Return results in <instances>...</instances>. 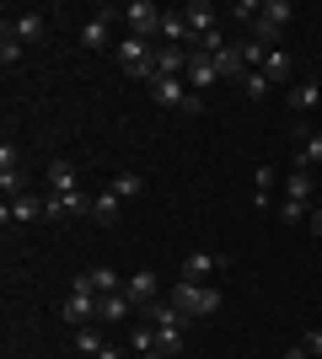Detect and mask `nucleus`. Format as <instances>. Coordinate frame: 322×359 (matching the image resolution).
I'll return each instance as SVG.
<instances>
[{
  "mask_svg": "<svg viewBox=\"0 0 322 359\" xmlns=\"http://www.w3.org/2000/svg\"><path fill=\"white\" fill-rule=\"evenodd\" d=\"M172 306H177L183 316H210V311H220V290L215 285H194V279H177Z\"/></svg>",
  "mask_w": 322,
  "mask_h": 359,
  "instance_id": "nucleus-1",
  "label": "nucleus"
},
{
  "mask_svg": "<svg viewBox=\"0 0 322 359\" xmlns=\"http://www.w3.org/2000/svg\"><path fill=\"white\" fill-rule=\"evenodd\" d=\"M151 97L161 107H183V113H204V97H194V91L183 86V75H156L151 81Z\"/></svg>",
  "mask_w": 322,
  "mask_h": 359,
  "instance_id": "nucleus-2",
  "label": "nucleus"
},
{
  "mask_svg": "<svg viewBox=\"0 0 322 359\" xmlns=\"http://www.w3.org/2000/svg\"><path fill=\"white\" fill-rule=\"evenodd\" d=\"M119 65L135 75V81H145V86L156 81V48L145 43V38H123L119 43Z\"/></svg>",
  "mask_w": 322,
  "mask_h": 359,
  "instance_id": "nucleus-3",
  "label": "nucleus"
},
{
  "mask_svg": "<svg viewBox=\"0 0 322 359\" xmlns=\"http://www.w3.org/2000/svg\"><path fill=\"white\" fill-rule=\"evenodd\" d=\"M161 6H156V0H135V6H123V22H129V38H145V43H151V38H161Z\"/></svg>",
  "mask_w": 322,
  "mask_h": 359,
  "instance_id": "nucleus-4",
  "label": "nucleus"
},
{
  "mask_svg": "<svg viewBox=\"0 0 322 359\" xmlns=\"http://www.w3.org/2000/svg\"><path fill=\"white\" fill-rule=\"evenodd\" d=\"M65 322H70V327H92V322H97V290L70 285V300H65Z\"/></svg>",
  "mask_w": 322,
  "mask_h": 359,
  "instance_id": "nucleus-5",
  "label": "nucleus"
},
{
  "mask_svg": "<svg viewBox=\"0 0 322 359\" xmlns=\"http://www.w3.org/2000/svg\"><path fill=\"white\" fill-rule=\"evenodd\" d=\"M38 215H48V198H38V194H16V198H6V210H0V220L6 225H27V220H38Z\"/></svg>",
  "mask_w": 322,
  "mask_h": 359,
  "instance_id": "nucleus-6",
  "label": "nucleus"
},
{
  "mask_svg": "<svg viewBox=\"0 0 322 359\" xmlns=\"http://www.w3.org/2000/svg\"><path fill=\"white\" fill-rule=\"evenodd\" d=\"M6 32H11L16 43H38L48 32V22H43V11H16L11 22H6Z\"/></svg>",
  "mask_w": 322,
  "mask_h": 359,
  "instance_id": "nucleus-7",
  "label": "nucleus"
},
{
  "mask_svg": "<svg viewBox=\"0 0 322 359\" xmlns=\"http://www.w3.org/2000/svg\"><path fill=\"white\" fill-rule=\"evenodd\" d=\"M123 295H129V300L140 306V311H145L151 300H161V285H156V273H145V269H140V273H129V279H123Z\"/></svg>",
  "mask_w": 322,
  "mask_h": 359,
  "instance_id": "nucleus-8",
  "label": "nucleus"
},
{
  "mask_svg": "<svg viewBox=\"0 0 322 359\" xmlns=\"http://www.w3.org/2000/svg\"><path fill=\"white\" fill-rule=\"evenodd\" d=\"M183 81H188V91H194V97H204V91L220 81V75H215V60H210V54H194V60H188V75H183Z\"/></svg>",
  "mask_w": 322,
  "mask_h": 359,
  "instance_id": "nucleus-9",
  "label": "nucleus"
},
{
  "mask_svg": "<svg viewBox=\"0 0 322 359\" xmlns=\"http://www.w3.org/2000/svg\"><path fill=\"white\" fill-rule=\"evenodd\" d=\"M48 182H54V194H81V172L70 156H54L48 161Z\"/></svg>",
  "mask_w": 322,
  "mask_h": 359,
  "instance_id": "nucleus-10",
  "label": "nucleus"
},
{
  "mask_svg": "<svg viewBox=\"0 0 322 359\" xmlns=\"http://www.w3.org/2000/svg\"><path fill=\"white\" fill-rule=\"evenodd\" d=\"M183 16H188V27H194V43H199L204 32H215V22H220V11H215L210 0H188Z\"/></svg>",
  "mask_w": 322,
  "mask_h": 359,
  "instance_id": "nucleus-11",
  "label": "nucleus"
},
{
  "mask_svg": "<svg viewBox=\"0 0 322 359\" xmlns=\"http://www.w3.org/2000/svg\"><path fill=\"white\" fill-rule=\"evenodd\" d=\"M161 43H172V48H194V27H188V16H183V11H167V16H161Z\"/></svg>",
  "mask_w": 322,
  "mask_h": 359,
  "instance_id": "nucleus-12",
  "label": "nucleus"
},
{
  "mask_svg": "<svg viewBox=\"0 0 322 359\" xmlns=\"http://www.w3.org/2000/svg\"><path fill=\"white\" fill-rule=\"evenodd\" d=\"M113 16H123V11H113V6H97V16L81 27V43H86V48H107V22H113Z\"/></svg>",
  "mask_w": 322,
  "mask_h": 359,
  "instance_id": "nucleus-13",
  "label": "nucleus"
},
{
  "mask_svg": "<svg viewBox=\"0 0 322 359\" xmlns=\"http://www.w3.org/2000/svg\"><path fill=\"white\" fill-rule=\"evenodd\" d=\"M188 60H194V48L161 43V48H156V75H188Z\"/></svg>",
  "mask_w": 322,
  "mask_h": 359,
  "instance_id": "nucleus-14",
  "label": "nucleus"
},
{
  "mask_svg": "<svg viewBox=\"0 0 322 359\" xmlns=\"http://www.w3.org/2000/svg\"><path fill=\"white\" fill-rule=\"evenodd\" d=\"M210 273H220V252H188V257H183V279L204 285Z\"/></svg>",
  "mask_w": 322,
  "mask_h": 359,
  "instance_id": "nucleus-15",
  "label": "nucleus"
},
{
  "mask_svg": "<svg viewBox=\"0 0 322 359\" xmlns=\"http://www.w3.org/2000/svg\"><path fill=\"white\" fill-rule=\"evenodd\" d=\"M48 215H92V194H54L48 198Z\"/></svg>",
  "mask_w": 322,
  "mask_h": 359,
  "instance_id": "nucleus-16",
  "label": "nucleus"
},
{
  "mask_svg": "<svg viewBox=\"0 0 322 359\" xmlns=\"http://www.w3.org/2000/svg\"><path fill=\"white\" fill-rule=\"evenodd\" d=\"M129 311H135V300L123 295V290L119 295H97V322H123Z\"/></svg>",
  "mask_w": 322,
  "mask_h": 359,
  "instance_id": "nucleus-17",
  "label": "nucleus"
},
{
  "mask_svg": "<svg viewBox=\"0 0 322 359\" xmlns=\"http://www.w3.org/2000/svg\"><path fill=\"white\" fill-rule=\"evenodd\" d=\"M119 215H123V198H119V194H107V188H97V198H92V220L119 225Z\"/></svg>",
  "mask_w": 322,
  "mask_h": 359,
  "instance_id": "nucleus-18",
  "label": "nucleus"
},
{
  "mask_svg": "<svg viewBox=\"0 0 322 359\" xmlns=\"http://www.w3.org/2000/svg\"><path fill=\"white\" fill-rule=\"evenodd\" d=\"M295 70V60L285 54V48H269V60H263V75H269V86H285Z\"/></svg>",
  "mask_w": 322,
  "mask_h": 359,
  "instance_id": "nucleus-19",
  "label": "nucleus"
},
{
  "mask_svg": "<svg viewBox=\"0 0 322 359\" xmlns=\"http://www.w3.org/2000/svg\"><path fill=\"white\" fill-rule=\"evenodd\" d=\"M317 102H322V86H317V81H295V86H290V107H295V113H311Z\"/></svg>",
  "mask_w": 322,
  "mask_h": 359,
  "instance_id": "nucleus-20",
  "label": "nucleus"
},
{
  "mask_svg": "<svg viewBox=\"0 0 322 359\" xmlns=\"http://www.w3.org/2000/svg\"><path fill=\"white\" fill-rule=\"evenodd\" d=\"M129 344H135V354L145 359V354H161V332L151 327V322H140L135 327V338H129Z\"/></svg>",
  "mask_w": 322,
  "mask_h": 359,
  "instance_id": "nucleus-21",
  "label": "nucleus"
},
{
  "mask_svg": "<svg viewBox=\"0 0 322 359\" xmlns=\"http://www.w3.org/2000/svg\"><path fill=\"white\" fill-rule=\"evenodd\" d=\"M279 194L290 198V204H311V177H307V172H290V177H285V188H279Z\"/></svg>",
  "mask_w": 322,
  "mask_h": 359,
  "instance_id": "nucleus-22",
  "label": "nucleus"
},
{
  "mask_svg": "<svg viewBox=\"0 0 322 359\" xmlns=\"http://www.w3.org/2000/svg\"><path fill=\"white\" fill-rule=\"evenodd\" d=\"M290 16H295V6H290V0H263V22H269V27H279V32H285V27H290Z\"/></svg>",
  "mask_w": 322,
  "mask_h": 359,
  "instance_id": "nucleus-23",
  "label": "nucleus"
},
{
  "mask_svg": "<svg viewBox=\"0 0 322 359\" xmlns=\"http://www.w3.org/2000/svg\"><path fill=\"white\" fill-rule=\"evenodd\" d=\"M307 166H322V135H307L295 150V172H307Z\"/></svg>",
  "mask_w": 322,
  "mask_h": 359,
  "instance_id": "nucleus-24",
  "label": "nucleus"
},
{
  "mask_svg": "<svg viewBox=\"0 0 322 359\" xmlns=\"http://www.w3.org/2000/svg\"><path fill=\"white\" fill-rule=\"evenodd\" d=\"M140 188H145V182H140L135 172H119V177L107 182V194H119V198H140Z\"/></svg>",
  "mask_w": 322,
  "mask_h": 359,
  "instance_id": "nucleus-25",
  "label": "nucleus"
},
{
  "mask_svg": "<svg viewBox=\"0 0 322 359\" xmlns=\"http://www.w3.org/2000/svg\"><path fill=\"white\" fill-rule=\"evenodd\" d=\"M242 91L253 97V102H263V97H269V75H263V70H247L242 75Z\"/></svg>",
  "mask_w": 322,
  "mask_h": 359,
  "instance_id": "nucleus-26",
  "label": "nucleus"
},
{
  "mask_svg": "<svg viewBox=\"0 0 322 359\" xmlns=\"http://www.w3.org/2000/svg\"><path fill=\"white\" fill-rule=\"evenodd\" d=\"M92 285H97V295H119L123 290V279L113 269H92Z\"/></svg>",
  "mask_w": 322,
  "mask_h": 359,
  "instance_id": "nucleus-27",
  "label": "nucleus"
},
{
  "mask_svg": "<svg viewBox=\"0 0 322 359\" xmlns=\"http://www.w3.org/2000/svg\"><path fill=\"white\" fill-rule=\"evenodd\" d=\"M279 188V177H274V166H258V204L269 210V194Z\"/></svg>",
  "mask_w": 322,
  "mask_h": 359,
  "instance_id": "nucleus-28",
  "label": "nucleus"
},
{
  "mask_svg": "<svg viewBox=\"0 0 322 359\" xmlns=\"http://www.w3.org/2000/svg\"><path fill=\"white\" fill-rule=\"evenodd\" d=\"M76 348H81V354H92V359H97V348H102V338H97L92 327H76Z\"/></svg>",
  "mask_w": 322,
  "mask_h": 359,
  "instance_id": "nucleus-29",
  "label": "nucleus"
},
{
  "mask_svg": "<svg viewBox=\"0 0 322 359\" xmlns=\"http://www.w3.org/2000/svg\"><path fill=\"white\" fill-rule=\"evenodd\" d=\"M16 60H22V43H16L11 32H6V38H0V65H6V70H11Z\"/></svg>",
  "mask_w": 322,
  "mask_h": 359,
  "instance_id": "nucleus-30",
  "label": "nucleus"
},
{
  "mask_svg": "<svg viewBox=\"0 0 322 359\" xmlns=\"http://www.w3.org/2000/svg\"><path fill=\"white\" fill-rule=\"evenodd\" d=\"M307 204H290V198H285V204H279V220H285V225H301V220H307Z\"/></svg>",
  "mask_w": 322,
  "mask_h": 359,
  "instance_id": "nucleus-31",
  "label": "nucleus"
},
{
  "mask_svg": "<svg viewBox=\"0 0 322 359\" xmlns=\"http://www.w3.org/2000/svg\"><path fill=\"white\" fill-rule=\"evenodd\" d=\"M16 161H22V156H16V145H0V172H16Z\"/></svg>",
  "mask_w": 322,
  "mask_h": 359,
  "instance_id": "nucleus-32",
  "label": "nucleus"
},
{
  "mask_svg": "<svg viewBox=\"0 0 322 359\" xmlns=\"http://www.w3.org/2000/svg\"><path fill=\"white\" fill-rule=\"evenodd\" d=\"M301 344H307V354H317V359H322V332H317V327H311L307 338H301Z\"/></svg>",
  "mask_w": 322,
  "mask_h": 359,
  "instance_id": "nucleus-33",
  "label": "nucleus"
},
{
  "mask_svg": "<svg viewBox=\"0 0 322 359\" xmlns=\"http://www.w3.org/2000/svg\"><path fill=\"white\" fill-rule=\"evenodd\" d=\"M279 359H311V354H307V344H290V348H285Z\"/></svg>",
  "mask_w": 322,
  "mask_h": 359,
  "instance_id": "nucleus-34",
  "label": "nucleus"
},
{
  "mask_svg": "<svg viewBox=\"0 0 322 359\" xmlns=\"http://www.w3.org/2000/svg\"><path fill=\"white\" fill-rule=\"evenodd\" d=\"M307 220H311V236H322V204H317V210L307 215Z\"/></svg>",
  "mask_w": 322,
  "mask_h": 359,
  "instance_id": "nucleus-35",
  "label": "nucleus"
},
{
  "mask_svg": "<svg viewBox=\"0 0 322 359\" xmlns=\"http://www.w3.org/2000/svg\"><path fill=\"white\" fill-rule=\"evenodd\" d=\"M97 359H119V348H113V344H102V348H97Z\"/></svg>",
  "mask_w": 322,
  "mask_h": 359,
  "instance_id": "nucleus-36",
  "label": "nucleus"
},
{
  "mask_svg": "<svg viewBox=\"0 0 322 359\" xmlns=\"http://www.w3.org/2000/svg\"><path fill=\"white\" fill-rule=\"evenodd\" d=\"M145 359H167V354H145Z\"/></svg>",
  "mask_w": 322,
  "mask_h": 359,
  "instance_id": "nucleus-37",
  "label": "nucleus"
}]
</instances>
